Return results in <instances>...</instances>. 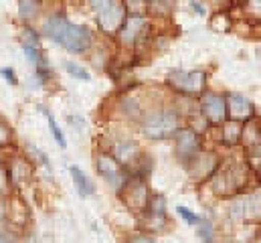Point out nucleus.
Returning a JSON list of instances; mask_svg holds the SVG:
<instances>
[{"label": "nucleus", "instance_id": "nucleus-1", "mask_svg": "<svg viewBox=\"0 0 261 243\" xmlns=\"http://www.w3.org/2000/svg\"><path fill=\"white\" fill-rule=\"evenodd\" d=\"M45 35L71 53H85L93 43L91 31L85 25L71 22L65 14H53L45 22Z\"/></svg>", "mask_w": 261, "mask_h": 243}, {"label": "nucleus", "instance_id": "nucleus-2", "mask_svg": "<svg viewBox=\"0 0 261 243\" xmlns=\"http://www.w3.org/2000/svg\"><path fill=\"white\" fill-rule=\"evenodd\" d=\"M180 130V114L172 108H162L152 114H148L142 121V132L144 136L152 140H166L176 136Z\"/></svg>", "mask_w": 261, "mask_h": 243}, {"label": "nucleus", "instance_id": "nucleus-3", "mask_svg": "<svg viewBox=\"0 0 261 243\" xmlns=\"http://www.w3.org/2000/svg\"><path fill=\"white\" fill-rule=\"evenodd\" d=\"M91 6H95L97 22L106 33H110V35L122 33V29L128 20V8L124 2H114V0L97 2V0H93Z\"/></svg>", "mask_w": 261, "mask_h": 243}, {"label": "nucleus", "instance_id": "nucleus-4", "mask_svg": "<svg viewBox=\"0 0 261 243\" xmlns=\"http://www.w3.org/2000/svg\"><path fill=\"white\" fill-rule=\"evenodd\" d=\"M168 85L180 93H204V87H206V73L204 71H180V69H174L168 73L166 77Z\"/></svg>", "mask_w": 261, "mask_h": 243}, {"label": "nucleus", "instance_id": "nucleus-5", "mask_svg": "<svg viewBox=\"0 0 261 243\" xmlns=\"http://www.w3.org/2000/svg\"><path fill=\"white\" fill-rule=\"evenodd\" d=\"M95 166H97V173L101 175V179L108 182L112 188H116L118 192H122L124 186L130 182L124 166L118 160H114L110 154H99L97 160H95Z\"/></svg>", "mask_w": 261, "mask_h": 243}, {"label": "nucleus", "instance_id": "nucleus-6", "mask_svg": "<svg viewBox=\"0 0 261 243\" xmlns=\"http://www.w3.org/2000/svg\"><path fill=\"white\" fill-rule=\"evenodd\" d=\"M200 112L211 126H223L227 121V98L204 91L200 98Z\"/></svg>", "mask_w": 261, "mask_h": 243}, {"label": "nucleus", "instance_id": "nucleus-7", "mask_svg": "<svg viewBox=\"0 0 261 243\" xmlns=\"http://www.w3.org/2000/svg\"><path fill=\"white\" fill-rule=\"evenodd\" d=\"M174 138H176V152L182 164H189L200 154V136L193 128H180Z\"/></svg>", "mask_w": 261, "mask_h": 243}, {"label": "nucleus", "instance_id": "nucleus-8", "mask_svg": "<svg viewBox=\"0 0 261 243\" xmlns=\"http://www.w3.org/2000/svg\"><path fill=\"white\" fill-rule=\"evenodd\" d=\"M229 213L235 221H249L261 215V192L255 195H247L239 201H235L229 207Z\"/></svg>", "mask_w": 261, "mask_h": 243}, {"label": "nucleus", "instance_id": "nucleus-9", "mask_svg": "<svg viewBox=\"0 0 261 243\" xmlns=\"http://www.w3.org/2000/svg\"><path fill=\"white\" fill-rule=\"evenodd\" d=\"M189 171H191V177L195 181H204V179H213V175L219 171V158L215 154H208V152H200L195 160H191L189 164Z\"/></svg>", "mask_w": 261, "mask_h": 243}, {"label": "nucleus", "instance_id": "nucleus-10", "mask_svg": "<svg viewBox=\"0 0 261 243\" xmlns=\"http://www.w3.org/2000/svg\"><path fill=\"white\" fill-rule=\"evenodd\" d=\"M251 116H253V106L245 95L241 93L227 95V120L241 124V121L249 120Z\"/></svg>", "mask_w": 261, "mask_h": 243}, {"label": "nucleus", "instance_id": "nucleus-11", "mask_svg": "<svg viewBox=\"0 0 261 243\" xmlns=\"http://www.w3.org/2000/svg\"><path fill=\"white\" fill-rule=\"evenodd\" d=\"M142 150H140V144L136 140H118L114 146H112V158L118 160L120 164H134L138 158H140Z\"/></svg>", "mask_w": 261, "mask_h": 243}, {"label": "nucleus", "instance_id": "nucleus-12", "mask_svg": "<svg viewBox=\"0 0 261 243\" xmlns=\"http://www.w3.org/2000/svg\"><path fill=\"white\" fill-rule=\"evenodd\" d=\"M146 18L144 16H138V14H132L128 16V20H126V25H124V29H122V33H120V37H122V43H126V45H134L144 33H146Z\"/></svg>", "mask_w": 261, "mask_h": 243}, {"label": "nucleus", "instance_id": "nucleus-13", "mask_svg": "<svg viewBox=\"0 0 261 243\" xmlns=\"http://www.w3.org/2000/svg\"><path fill=\"white\" fill-rule=\"evenodd\" d=\"M69 173H71V177H73V182H75V188H77L79 197H89V195H93V192H95L93 182L83 175V171H81L79 166H75V164H73V166H69Z\"/></svg>", "mask_w": 261, "mask_h": 243}, {"label": "nucleus", "instance_id": "nucleus-14", "mask_svg": "<svg viewBox=\"0 0 261 243\" xmlns=\"http://www.w3.org/2000/svg\"><path fill=\"white\" fill-rule=\"evenodd\" d=\"M39 110H41V112H43V114L47 116V121H49V128H51V132H53V138L57 140V144H59L61 148H65V136H63V132H61L59 124H57V120H55V116H53V114H51V112H49L47 108H43V106H41Z\"/></svg>", "mask_w": 261, "mask_h": 243}, {"label": "nucleus", "instance_id": "nucleus-15", "mask_svg": "<svg viewBox=\"0 0 261 243\" xmlns=\"http://www.w3.org/2000/svg\"><path fill=\"white\" fill-rule=\"evenodd\" d=\"M196 233H198L202 243H213V239H215V229H213V223L208 219H202L196 225Z\"/></svg>", "mask_w": 261, "mask_h": 243}, {"label": "nucleus", "instance_id": "nucleus-16", "mask_svg": "<svg viewBox=\"0 0 261 243\" xmlns=\"http://www.w3.org/2000/svg\"><path fill=\"white\" fill-rule=\"evenodd\" d=\"M65 69L67 73L71 77H75V79H83V81H89L91 79V75L87 73V69L83 65H79V63H75V61H65Z\"/></svg>", "mask_w": 261, "mask_h": 243}, {"label": "nucleus", "instance_id": "nucleus-17", "mask_svg": "<svg viewBox=\"0 0 261 243\" xmlns=\"http://www.w3.org/2000/svg\"><path fill=\"white\" fill-rule=\"evenodd\" d=\"M39 6H41V2H33V0H20V2H18V14H20L22 18H31V16H35V14H37Z\"/></svg>", "mask_w": 261, "mask_h": 243}, {"label": "nucleus", "instance_id": "nucleus-18", "mask_svg": "<svg viewBox=\"0 0 261 243\" xmlns=\"http://www.w3.org/2000/svg\"><path fill=\"white\" fill-rule=\"evenodd\" d=\"M176 211H178V215H180V219H185L189 225H198L200 221H202V217H198L196 213H193L189 207H176Z\"/></svg>", "mask_w": 261, "mask_h": 243}, {"label": "nucleus", "instance_id": "nucleus-19", "mask_svg": "<svg viewBox=\"0 0 261 243\" xmlns=\"http://www.w3.org/2000/svg\"><path fill=\"white\" fill-rule=\"evenodd\" d=\"M22 45L39 47V35H37L31 27H24V31H22Z\"/></svg>", "mask_w": 261, "mask_h": 243}, {"label": "nucleus", "instance_id": "nucleus-20", "mask_svg": "<svg viewBox=\"0 0 261 243\" xmlns=\"http://www.w3.org/2000/svg\"><path fill=\"white\" fill-rule=\"evenodd\" d=\"M8 184H10V179H8V168H6V164L0 160V192H6Z\"/></svg>", "mask_w": 261, "mask_h": 243}, {"label": "nucleus", "instance_id": "nucleus-21", "mask_svg": "<svg viewBox=\"0 0 261 243\" xmlns=\"http://www.w3.org/2000/svg\"><path fill=\"white\" fill-rule=\"evenodd\" d=\"M10 138H12V132H10V128H8L4 121L0 120V146H6V144L10 142Z\"/></svg>", "mask_w": 261, "mask_h": 243}, {"label": "nucleus", "instance_id": "nucleus-22", "mask_svg": "<svg viewBox=\"0 0 261 243\" xmlns=\"http://www.w3.org/2000/svg\"><path fill=\"white\" fill-rule=\"evenodd\" d=\"M0 73H2V77H4V79L10 83V85H16V83H18V79L14 77V71H12L10 67H4V69H0Z\"/></svg>", "mask_w": 261, "mask_h": 243}, {"label": "nucleus", "instance_id": "nucleus-23", "mask_svg": "<svg viewBox=\"0 0 261 243\" xmlns=\"http://www.w3.org/2000/svg\"><path fill=\"white\" fill-rule=\"evenodd\" d=\"M126 243H158V241L152 239V237H148V235H134Z\"/></svg>", "mask_w": 261, "mask_h": 243}, {"label": "nucleus", "instance_id": "nucleus-24", "mask_svg": "<svg viewBox=\"0 0 261 243\" xmlns=\"http://www.w3.org/2000/svg\"><path fill=\"white\" fill-rule=\"evenodd\" d=\"M69 124L73 126V128H77V130H83L85 128V124H83V118H79V116H69Z\"/></svg>", "mask_w": 261, "mask_h": 243}, {"label": "nucleus", "instance_id": "nucleus-25", "mask_svg": "<svg viewBox=\"0 0 261 243\" xmlns=\"http://www.w3.org/2000/svg\"><path fill=\"white\" fill-rule=\"evenodd\" d=\"M191 6L195 8V12H198V14H204L206 10H204V6L200 4V2H191Z\"/></svg>", "mask_w": 261, "mask_h": 243}, {"label": "nucleus", "instance_id": "nucleus-26", "mask_svg": "<svg viewBox=\"0 0 261 243\" xmlns=\"http://www.w3.org/2000/svg\"><path fill=\"white\" fill-rule=\"evenodd\" d=\"M257 243H261V239H259V241H257Z\"/></svg>", "mask_w": 261, "mask_h": 243}, {"label": "nucleus", "instance_id": "nucleus-27", "mask_svg": "<svg viewBox=\"0 0 261 243\" xmlns=\"http://www.w3.org/2000/svg\"><path fill=\"white\" fill-rule=\"evenodd\" d=\"M0 120H2V118H0Z\"/></svg>", "mask_w": 261, "mask_h": 243}]
</instances>
